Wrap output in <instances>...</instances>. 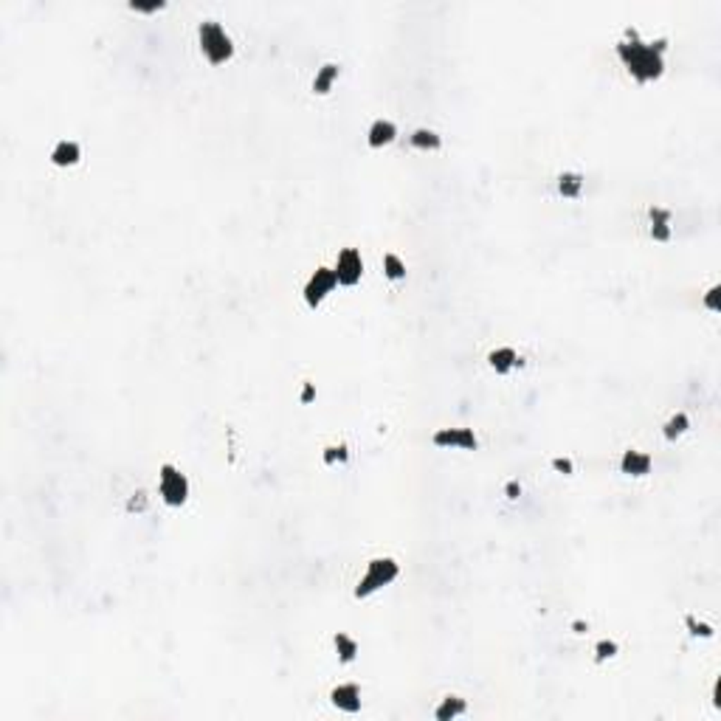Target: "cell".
Segmentation results:
<instances>
[{
    "label": "cell",
    "mask_w": 721,
    "mask_h": 721,
    "mask_svg": "<svg viewBox=\"0 0 721 721\" xmlns=\"http://www.w3.org/2000/svg\"><path fill=\"white\" fill-rule=\"evenodd\" d=\"M665 48L668 40L645 43L634 28H625V37L617 43V56L637 82H654L665 74Z\"/></svg>",
    "instance_id": "1"
},
{
    "label": "cell",
    "mask_w": 721,
    "mask_h": 721,
    "mask_svg": "<svg viewBox=\"0 0 721 721\" xmlns=\"http://www.w3.org/2000/svg\"><path fill=\"white\" fill-rule=\"evenodd\" d=\"M197 43H200V51L203 56L208 59L212 65H223L234 56V43L231 37L226 34V28L215 20H206L197 25Z\"/></svg>",
    "instance_id": "2"
},
{
    "label": "cell",
    "mask_w": 721,
    "mask_h": 721,
    "mask_svg": "<svg viewBox=\"0 0 721 721\" xmlns=\"http://www.w3.org/2000/svg\"><path fill=\"white\" fill-rule=\"evenodd\" d=\"M398 575H400V566H398L395 558H372V561L367 563V572L360 575V581H358V586H355V597L364 600V597L380 592L383 586L392 583Z\"/></svg>",
    "instance_id": "3"
},
{
    "label": "cell",
    "mask_w": 721,
    "mask_h": 721,
    "mask_svg": "<svg viewBox=\"0 0 721 721\" xmlns=\"http://www.w3.org/2000/svg\"><path fill=\"white\" fill-rule=\"evenodd\" d=\"M158 493H161L164 504H169V507L186 504V499H189V479H186V473H180L169 462L161 465V471H158Z\"/></svg>",
    "instance_id": "4"
},
{
    "label": "cell",
    "mask_w": 721,
    "mask_h": 721,
    "mask_svg": "<svg viewBox=\"0 0 721 721\" xmlns=\"http://www.w3.org/2000/svg\"><path fill=\"white\" fill-rule=\"evenodd\" d=\"M336 285H338V279H336V270H333V268H316L313 277H310L308 285H305V290H302L305 305L316 310V308L324 302V299L336 290Z\"/></svg>",
    "instance_id": "5"
},
{
    "label": "cell",
    "mask_w": 721,
    "mask_h": 721,
    "mask_svg": "<svg viewBox=\"0 0 721 721\" xmlns=\"http://www.w3.org/2000/svg\"><path fill=\"white\" fill-rule=\"evenodd\" d=\"M333 270H336L338 285H347V288L358 285L360 277H364V259H360V251H358V248H344V251L338 254Z\"/></svg>",
    "instance_id": "6"
},
{
    "label": "cell",
    "mask_w": 721,
    "mask_h": 721,
    "mask_svg": "<svg viewBox=\"0 0 721 721\" xmlns=\"http://www.w3.org/2000/svg\"><path fill=\"white\" fill-rule=\"evenodd\" d=\"M431 442L437 448H462V451H476L479 440L473 434V429H440L434 431Z\"/></svg>",
    "instance_id": "7"
},
{
    "label": "cell",
    "mask_w": 721,
    "mask_h": 721,
    "mask_svg": "<svg viewBox=\"0 0 721 721\" xmlns=\"http://www.w3.org/2000/svg\"><path fill=\"white\" fill-rule=\"evenodd\" d=\"M398 138V125L389 122V118H375L367 130V144L372 149H380V147H389Z\"/></svg>",
    "instance_id": "8"
},
{
    "label": "cell",
    "mask_w": 721,
    "mask_h": 721,
    "mask_svg": "<svg viewBox=\"0 0 721 721\" xmlns=\"http://www.w3.org/2000/svg\"><path fill=\"white\" fill-rule=\"evenodd\" d=\"M651 468H654V460L648 454H643V451H637V448H628L623 454V460H620V471L625 476H648Z\"/></svg>",
    "instance_id": "9"
},
{
    "label": "cell",
    "mask_w": 721,
    "mask_h": 721,
    "mask_svg": "<svg viewBox=\"0 0 721 721\" xmlns=\"http://www.w3.org/2000/svg\"><path fill=\"white\" fill-rule=\"evenodd\" d=\"M330 702L344 713H358L360 710V687L352 685V682L338 685V687H333V693H330Z\"/></svg>",
    "instance_id": "10"
},
{
    "label": "cell",
    "mask_w": 721,
    "mask_h": 721,
    "mask_svg": "<svg viewBox=\"0 0 721 721\" xmlns=\"http://www.w3.org/2000/svg\"><path fill=\"white\" fill-rule=\"evenodd\" d=\"M488 364H491V369L496 375H507V372H513L521 364V358H519V352L513 347H499V349H493L488 355Z\"/></svg>",
    "instance_id": "11"
},
{
    "label": "cell",
    "mask_w": 721,
    "mask_h": 721,
    "mask_svg": "<svg viewBox=\"0 0 721 721\" xmlns=\"http://www.w3.org/2000/svg\"><path fill=\"white\" fill-rule=\"evenodd\" d=\"M79 158H82V147L76 141H68V138L56 141V147L51 149L54 166H74V164H79Z\"/></svg>",
    "instance_id": "12"
},
{
    "label": "cell",
    "mask_w": 721,
    "mask_h": 721,
    "mask_svg": "<svg viewBox=\"0 0 721 721\" xmlns=\"http://www.w3.org/2000/svg\"><path fill=\"white\" fill-rule=\"evenodd\" d=\"M338 74H341V68H338L336 63H327V65H321V68H319V74H316V79H313V94H319V96H327L330 90H333V85H336Z\"/></svg>",
    "instance_id": "13"
},
{
    "label": "cell",
    "mask_w": 721,
    "mask_h": 721,
    "mask_svg": "<svg viewBox=\"0 0 721 721\" xmlns=\"http://www.w3.org/2000/svg\"><path fill=\"white\" fill-rule=\"evenodd\" d=\"M558 192H561L563 197H569V200L581 197V195H583V175H581V172H563V175L558 177Z\"/></svg>",
    "instance_id": "14"
},
{
    "label": "cell",
    "mask_w": 721,
    "mask_h": 721,
    "mask_svg": "<svg viewBox=\"0 0 721 721\" xmlns=\"http://www.w3.org/2000/svg\"><path fill=\"white\" fill-rule=\"evenodd\" d=\"M462 713H468L465 699H460V696H445L442 704L434 710V718H437V721H451V718H457V715H462Z\"/></svg>",
    "instance_id": "15"
},
{
    "label": "cell",
    "mask_w": 721,
    "mask_h": 721,
    "mask_svg": "<svg viewBox=\"0 0 721 721\" xmlns=\"http://www.w3.org/2000/svg\"><path fill=\"white\" fill-rule=\"evenodd\" d=\"M409 141H411V147L414 149H440L442 147V138L434 133V130H429V127H417L411 136H409Z\"/></svg>",
    "instance_id": "16"
},
{
    "label": "cell",
    "mask_w": 721,
    "mask_h": 721,
    "mask_svg": "<svg viewBox=\"0 0 721 721\" xmlns=\"http://www.w3.org/2000/svg\"><path fill=\"white\" fill-rule=\"evenodd\" d=\"M333 645H336V654H338V659L344 665H349V663H355V656H358V643L349 637V634H338L333 637Z\"/></svg>",
    "instance_id": "17"
},
{
    "label": "cell",
    "mask_w": 721,
    "mask_h": 721,
    "mask_svg": "<svg viewBox=\"0 0 721 721\" xmlns=\"http://www.w3.org/2000/svg\"><path fill=\"white\" fill-rule=\"evenodd\" d=\"M687 429H690V420H687V414H685V411H676V414L668 420V423H665L663 434H665V440H668V442H676V440H679V437H682Z\"/></svg>",
    "instance_id": "18"
},
{
    "label": "cell",
    "mask_w": 721,
    "mask_h": 721,
    "mask_svg": "<svg viewBox=\"0 0 721 721\" xmlns=\"http://www.w3.org/2000/svg\"><path fill=\"white\" fill-rule=\"evenodd\" d=\"M383 274H386L389 282L406 279V262L398 254H383Z\"/></svg>",
    "instance_id": "19"
},
{
    "label": "cell",
    "mask_w": 721,
    "mask_h": 721,
    "mask_svg": "<svg viewBox=\"0 0 721 721\" xmlns=\"http://www.w3.org/2000/svg\"><path fill=\"white\" fill-rule=\"evenodd\" d=\"M594 654H597V663H606V659L617 656V643H612V640H600V643L594 645Z\"/></svg>",
    "instance_id": "20"
},
{
    "label": "cell",
    "mask_w": 721,
    "mask_h": 721,
    "mask_svg": "<svg viewBox=\"0 0 721 721\" xmlns=\"http://www.w3.org/2000/svg\"><path fill=\"white\" fill-rule=\"evenodd\" d=\"M324 462L336 465V462H347V445H330L324 451Z\"/></svg>",
    "instance_id": "21"
},
{
    "label": "cell",
    "mask_w": 721,
    "mask_h": 721,
    "mask_svg": "<svg viewBox=\"0 0 721 721\" xmlns=\"http://www.w3.org/2000/svg\"><path fill=\"white\" fill-rule=\"evenodd\" d=\"M685 623H687V628H690V634L693 637H713V628L707 625V623H696V617H685Z\"/></svg>",
    "instance_id": "22"
},
{
    "label": "cell",
    "mask_w": 721,
    "mask_h": 721,
    "mask_svg": "<svg viewBox=\"0 0 721 721\" xmlns=\"http://www.w3.org/2000/svg\"><path fill=\"white\" fill-rule=\"evenodd\" d=\"M651 237L656 243H668L671 239V223H651Z\"/></svg>",
    "instance_id": "23"
},
{
    "label": "cell",
    "mask_w": 721,
    "mask_h": 721,
    "mask_svg": "<svg viewBox=\"0 0 721 721\" xmlns=\"http://www.w3.org/2000/svg\"><path fill=\"white\" fill-rule=\"evenodd\" d=\"M648 217H651V223H671V212L668 208H659V206L648 208Z\"/></svg>",
    "instance_id": "24"
},
{
    "label": "cell",
    "mask_w": 721,
    "mask_h": 721,
    "mask_svg": "<svg viewBox=\"0 0 721 721\" xmlns=\"http://www.w3.org/2000/svg\"><path fill=\"white\" fill-rule=\"evenodd\" d=\"M164 6H166L164 0H153V3H130L133 12H161Z\"/></svg>",
    "instance_id": "25"
},
{
    "label": "cell",
    "mask_w": 721,
    "mask_h": 721,
    "mask_svg": "<svg viewBox=\"0 0 721 721\" xmlns=\"http://www.w3.org/2000/svg\"><path fill=\"white\" fill-rule=\"evenodd\" d=\"M718 293H721L718 285H713V288L707 290V296H704V308H707V310H718Z\"/></svg>",
    "instance_id": "26"
},
{
    "label": "cell",
    "mask_w": 721,
    "mask_h": 721,
    "mask_svg": "<svg viewBox=\"0 0 721 721\" xmlns=\"http://www.w3.org/2000/svg\"><path fill=\"white\" fill-rule=\"evenodd\" d=\"M552 468H555L558 473H572V471H575V465H572V462H569V460H561V457H558V460H552Z\"/></svg>",
    "instance_id": "27"
},
{
    "label": "cell",
    "mask_w": 721,
    "mask_h": 721,
    "mask_svg": "<svg viewBox=\"0 0 721 721\" xmlns=\"http://www.w3.org/2000/svg\"><path fill=\"white\" fill-rule=\"evenodd\" d=\"M519 493H521V485H519V482H507V496H510V499H516Z\"/></svg>",
    "instance_id": "28"
},
{
    "label": "cell",
    "mask_w": 721,
    "mask_h": 721,
    "mask_svg": "<svg viewBox=\"0 0 721 721\" xmlns=\"http://www.w3.org/2000/svg\"><path fill=\"white\" fill-rule=\"evenodd\" d=\"M302 400L308 403V400H313V383H308L305 386V392H302Z\"/></svg>",
    "instance_id": "29"
},
{
    "label": "cell",
    "mask_w": 721,
    "mask_h": 721,
    "mask_svg": "<svg viewBox=\"0 0 721 721\" xmlns=\"http://www.w3.org/2000/svg\"><path fill=\"white\" fill-rule=\"evenodd\" d=\"M572 628H575V631H578V634H581V631H586V623H581V620H575V623H572Z\"/></svg>",
    "instance_id": "30"
}]
</instances>
